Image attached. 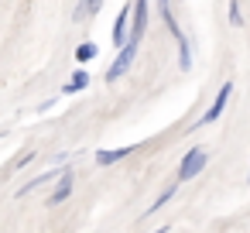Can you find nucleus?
Segmentation results:
<instances>
[{"instance_id": "f257e3e1", "label": "nucleus", "mask_w": 250, "mask_h": 233, "mask_svg": "<svg viewBox=\"0 0 250 233\" xmlns=\"http://www.w3.org/2000/svg\"><path fill=\"white\" fill-rule=\"evenodd\" d=\"M137 48H141V38H130V42L117 52V59H113L110 69H106V83H117V79H124V76L130 72V65H134V59H137Z\"/></svg>"}, {"instance_id": "f03ea898", "label": "nucleus", "mask_w": 250, "mask_h": 233, "mask_svg": "<svg viewBox=\"0 0 250 233\" xmlns=\"http://www.w3.org/2000/svg\"><path fill=\"white\" fill-rule=\"evenodd\" d=\"M206 165H209V151H206L202 144H195V148L182 158V165H178V182H192Z\"/></svg>"}, {"instance_id": "7ed1b4c3", "label": "nucleus", "mask_w": 250, "mask_h": 233, "mask_svg": "<svg viewBox=\"0 0 250 233\" xmlns=\"http://www.w3.org/2000/svg\"><path fill=\"white\" fill-rule=\"evenodd\" d=\"M229 96H233V83H223V86H219V93H216V100L209 103V110H206V113L195 120V130H199V127H209V124H216V120L226 113V103H229Z\"/></svg>"}, {"instance_id": "20e7f679", "label": "nucleus", "mask_w": 250, "mask_h": 233, "mask_svg": "<svg viewBox=\"0 0 250 233\" xmlns=\"http://www.w3.org/2000/svg\"><path fill=\"white\" fill-rule=\"evenodd\" d=\"M72 185H76V168H62V175H59V182H55V189L45 195V206L48 209H55V206H62L69 195H72Z\"/></svg>"}, {"instance_id": "39448f33", "label": "nucleus", "mask_w": 250, "mask_h": 233, "mask_svg": "<svg viewBox=\"0 0 250 233\" xmlns=\"http://www.w3.org/2000/svg\"><path fill=\"white\" fill-rule=\"evenodd\" d=\"M130 21H134V4H127L120 14H117V24H113V45L124 48L130 42Z\"/></svg>"}, {"instance_id": "423d86ee", "label": "nucleus", "mask_w": 250, "mask_h": 233, "mask_svg": "<svg viewBox=\"0 0 250 233\" xmlns=\"http://www.w3.org/2000/svg\"><path fill=\"white\" fill-rule=\"evenodd\" d=\"M137 148L130 144V148H103V151H96V165L100 168H106V165H117V161H124V158H130Z\"/></svg>"}, {"instance_id": "0eeeda50", "label": "nucleus", "mask_w": 250, "mask_h": 233, "mask_svg": "<svg viewBox=\"0 0 250 233\" xmlns=\"http://www.w3.org/2000/svg\"><path fill=\"white\" fill-rule=\"evenodd\" d=\"M147 31V0H134V21H130V38H144Z\"/></svg>"}, {"instance_id": "6e6552de", "label": "nucleus", "mask_w": 250, "mask_h": 233, "mask_svg": "<svg viewBox=\"0 0 250 233\" xmlns=\"http://www.w3.org/2000/svg\"><path fill=\"white\" fill-rule=\"evenodd\" d=\"M158 14H161V21H165L168 35H171L175 42H182L185 35H182V28H178V21H175V11H171V0H158Z\"/></svg>"}, {"instance_id": "1a4fd4ad", "label": "nucleus", "mask_w": 250, "mask_h": 233, "mask_svg": "<svg viewBox=\"0 0 250 233\" xmlns=\"http://www.w3.org/2000/svg\"><path fill=\"white\" fill-rule=\"evenodd\" d=\"M86 86H89V72H86V69H79V72L62 86V93H65V96H72V93H79V89H86Z\"/></svg>"}, {"instance_id": "9d476101", "label": "nucleus", "mask_w": 250, "mask_h": 233, "mask_svg": "<svg viewBox=\"0 0 250 233\" xmlns=\"http://www.w3.org/2000/svg\"><path fill=\"white\" fill-rule=\"evenodd\" d=\"M55 175H62V168H52V171H45V175H38V178H31L28 185H21V189H18V195H28V192H35V189H42V185H45V182H52Z\"/></svg>"}, {"instance_id": "9b49d317", "label": "nucleus", "mask_w": 250, "mask_h": 233, "mask_svg": "<svg viewBox=\"0 0 250 233\" xmlns=\"http://www.w3.org/2000/svg\"><path fill=\"white\" fill-rule=\"evenodd\" d=\"M178 185H182V182H178V178H175V182H171V185H165V192H161V195H158V199H154V202H151V206H147V216H151V212H158V209H161V206H165V202H171V199H175V192H178Z\"/></svg>"}, {"instance_id": "f8f14e48", "label": "nucleus", "mask_w": 250, "mask_h": 233, "mask_svg": "<svg viewBox=\"0 0 250 233\" xmlns=\"http://www.w3.org/2000/svg\"><path fill=\"white\" fill-rule=\"evenodd\" d=\"M100 7H103V0H79V7H76V21H86V18H93V14H100Z\"/></svg>"}, {"instance_id": "ddd939ff", "label": "nucleus", "mask_w": 250, "mask_h": 233, "mask_svg": "<svg viewBox=\"0 0 250 233\" xmlns=\"http://www.w3.org/2000/svg\"><path fill=\"white\" fill-rule=\"evenodd\" d=\"M96 52H100V48H96L93 42H83V45L76 48V62H79V65H86L89 59H96Z\"/></svg>"}, {"instance_id": "4468645a", "label": "nucleus", "mask_w": 250, "mask_h": 233, "mask_svg": "<svg viewBox=\"0 0 250 233\" xmlns=\"http://www.w3.org/2000/svg\"><path fill=\"white\" fill-rule=\"evenodd\" d=\"M178 69H182V72H188V69H192V48H188V42H185V38L178 42Z\"/></svg>"}, {"instance_id": "2eb2a0df", "label": "nucleus", "mask_w": 250, "mask_h": 233, "mask_svg": "<svg viewBox=\"0 0 250 233\" xmlns=\"http://www.w3.org/2000/svg\"><path fill=\"white\" fill-rule=\"evenodd\" d=\"M31 161H35V151H24V154H18V158L11 161V168H7V171L14 175V171H21V168H24V165H31Z\"/></svg>"}, {"instance_id": "dca6fc26", "label": "nucleus", "mask_w": 250, "mask_h": 233, "mask_svg": "<svg viewBox=\"0 0 250 233\" xmlns=\"http://www.w3.org/2000/svg\"><path fill=\"white\" fill-rule=\"evenodd\" d=\"M229 24L240 28L243 24V14H240V0H229Z\"/></svg>"}, {"instance_id": "f3484780", "label": "nucleus", "mask_w": 250, "mask_h": 233, "mask_svg": "<svg viewBox=\"0 0 250 233\" xmlns=\"http://www.w3.org/2000/svg\"><path fill=\"white\" fill-rule=\"evenodd\" d=\"M168 230H171V226H168V223H165V226H161V230H154V233H168Z\"/></svg>"}, {"instance_id": "a211bd4d", "label": "nucleus", "mask_w": 250, "mask_h": 233, "mask_svg": "<svg viewBox=\"0 0 250 233\" xmlns=\"http://www.w3.org/2000/svg\"><path fill=\"white\" fill-rule=\"evenodd\" d=\"M247 185H250V171H247Z\"/></svg>"}]
</instances>
